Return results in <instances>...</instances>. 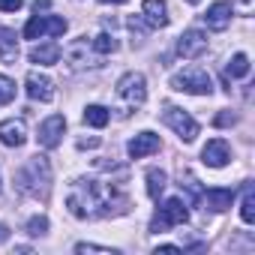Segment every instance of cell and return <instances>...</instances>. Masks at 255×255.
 <instances>
[{
	"instance_id": "21",
	"label": "cell",
	"mask_w": 255,
	"mask_h": 255,
	"mask_svg": "<svg viewBox=\"0 0 255 255\" xmlns=\"http://www.w3.org/2000/svg\"><path fill=\"white\" fill-rule=\"evenodd\" d=\"M165 186H168V174L162 168H150L147 171V195L150 198H159L165 192Z\"/></svg>"
},
{
	"instance_id": "23",
	"label": "cell",
	"mask_w": 255,
	"mask_h": 255,
	"mask_svg": "<svg viewBox=\"0 0 255 255\" xmlns=\"http://www.w3.org/2000/svg\"><path fill=\"white\" fill-rule=\"evenodd\" d=\"M42 30H45V36H63L66 33V18H60V15H42Z\"/></svg>"
},
{
	"instance_id": "1",
	"label": "cell",
	"mask_w": 255,
	"mask_h": 255,
	"mask_svg": "<svg viewBox=\"0 0 255 255\" xmlns=\"http://www.w3.org/2000/svg\"><path fill=\"white\" fill-rule=\"evenodd\" d=\"M66 207L75 219H105L129 210V198L120 195L111 183L75 180L66 192Z\"/></svg>"
},
{
	"instance_id": "38",
	"label": "cell",
	"mask_w": 255,
	"mask_h": 255,
	"mask_svg": "<svg viewBox=\"0 0 255 255\" xmlns=\"http://www.w3.org/2000/svg\"><path fill=\"white\" fill-rule=\"evenodd\" d=\"M0 183H3V177H0Z\"/></svg>"
},
{
	"instance_id": "10",
	"label": "cell",
	"mask_w": 255,
	"mask_h": 255,
	"mask_svg": "<svg viewBox=\"0 0 255 255\" xmlns=\"http://www.w3.org/2000/svg\"><path fill=\"white\" fill-rule=\"evenodd\" d=\"M228 159H231V147L225 138H210L201 150V162L210 168H222V165H228Z\"/></svg>"
},
{
	"instance_id": "18",
	"label": "cell",
	"mask_w": 255,
	"mask_h": 255,
	"mask_svg": "<svg viewBox=\"0 0 255 255\" xmlns=\"http://www.w3.org/2000/svg\"><path fill=\"white\" fill-rule=\"evenodd\" d=\"M201 198H204V204H207L213 213H222V210L231 207L234 189H207V192H201Z\"/></svg>"
},
{
	"instance_id": "4",
	"label": "cell",
	"mask_w": 255,
	"mask_h": 255,
	"mask_svg": "<svg viewBox=\"0 0 255 255\" xmlns=\"http://www.w3.org/2000/svg\"><path fill=\"white\" fill-rule=\"evenodd\" d=\"M189 219V210H186V201L183 198H165L156 210V216L150 219V231L153 234H162L174 225H183Z\"/></svg>"
},
{
	"instance_id": "16",
	"label": "cell",
	"mask_w": 255,
	"mask_h": 255,
	"mask_svg": "<svg viewBox=\"0 0 255 255\" xmlns=\"http://www.w3.org/2000/svg\"><path fill=\"white\" fill-rule=\"evenodd\" d=\"M87 51H93V48H90L87 36H81V39H75L63 54H66V60H69V66H72V69H84V66L90 63V54H87Z\"/></svg>"
},
{
	"instance_id": "13",
	"label": "cell",
	"mask_w": 255,
	"mask_h": 255,
	"mask_svg": "<svg viewBox=\"0 0 255 255\" xmlns=\"http://www.w3.org/2000/svg\"><path fill=\"white\" fill-rule=\"evenodd\" d=\"M231 3L228 0H219V3H213L207 12H204V21H207V27L210 30H225L228 24H231Z\"/></svg>"
},
{
	"instance_id": "30",
	"label": "cell",
	"mask_w": 255,
	"mask_h": 255,
	"mask_svg": "<svg viewBox=\"0 0 255 255\" xmlns=\"http://www.w3.org/2000/svg\"><path fill=\"white\" fill-rule=\"evenodd\" d=\"M24 6V0H0V12H18Z\"/></svg>"
},
{
	"instance_id": "6",
	"label": "cell",
	"mask_w": 255,
	"mask_h": 255,
	"mask_svg": "<svg viewBox=\"0 0 255 255\" xmlns=\"http://www.w3.org/2000/svg\"><path fill=\"white\" fill-rule=\"evenodd\" d=\"M162 120H165L171 129L180 135V141H195V138H198V123H195L183 108L168 105V108H165V114H162Z\"/></svg>"
},
{
	"instance_id": "29",
	"label": "cell",
	"mask_w": 255,
	"mask_h": 255,
	"mask_svg": "<svg viewBox=\"0 0 255 255\" xmlns=\"http://www.w3.org/2000/svg\"><path fill=\"white\" fill-rule=\"evenodd\" d=\"M75 252H102V255H114V249L96 246V243H75Z\"/></svg>"
},
{
	"instance_id": "36",
	"label": "cell",
	"mask_w": 255,
	"mask_h": 255,
	"mask_svg": "<svg viewBox=\"0 0 255 255\" xmlns=\"http://www.w3.org/2000/svg\"><path fill=\"white\" fill-rule=\"evenodd\" d=\"M99 3H114V6H120V3H129V0H99Z\"/></svg>"
},
{
	"instance_id": "8",
	"label": "cell",
	"mask_w": 255,
	"mask_h": 255,
	"mask_svg": "<svg viewBox=\"0 0 255 255\" xmlns=\"http://www.w3.org/2000/svg\"><path fill=\"white\" fill-rule=\"evenodd\" d=\"M207 51V36L201 30H183V36L177 39V54L186 60H195Z\"/></svg>"
},
{
	"instance_id": "15",
	"label": "cell",
	"mask_w": 255,
	"mask_h": 255,
	"mask_svg": "<svg viewBox=\"0 0 255 255\" xmlns=\"http://www.w3.org/2000/svg\"><path fill=\"white\" fill-rule=\"evenodd\" d=\"M141 12H144V21L150 27H165L168 24V6H165V0H144Z\"/></svg>"
},
{
	"instance_id": "14",
	"label": "cell",
	"mask_w": 255,
	"mask_h": 255,
	"mask_svg": "<svg viewBox=\"0 0 255 255\" xmlns=\"http://www.w3.org/2000/svg\"><path fill=\"white\" fill-rule=\"evenodd\" d=\"M15 60H18V36L9 27H0V63L15 66Z\"/></svg>"
},
{
	"instance_id": "9",
	"label": "cell",
	"mask_w": 255,
	"mask_h": 255,
	"mask_svg": "<svg viewBox=\"0 0 255 255\" xmlns=\"http://www.w3.org/2000/svg\"><path fill=\"white\" fill-rule=\"evenodd\" d=\"M24 87H27V96L36 99V102H51L54 99V81L42 72H27Z\"/></svg>"
},
{
	"instance_id": "17",
	"label": "cell",
	"mask_w": 255,
	"mask_h": 255,
	"mask_svg": "<svg viewBox=\"0 0 255 255\" xmlns=\"http://www.w3.org/2000/svg\"><path fill=\"white\" fill-rule=\"evenodd\" d=\"M30 63H39V66H54L60 60V45L57 42H45V45H33L30 48Z\"/></svg>"
},
{
	"instance_id": "11",
	"label": "cell",
	"mask_w": 255,
	"mask_h": 255,
	"mask_svg": "<svg viewBox=\"0 0 255 255\" xmlns=\"http://www.w3.org/2000/svg\"><path fill=\"white\" fill-rule=\"evenodd\" d=\"M24 141H27V126H24V120H18V117L0 120V144H6V147H21Z\"/></svg>"
},
{
	"instance_id": "24",
	"label": "cell",
	"mask_w": 255,
	"mask_h": 255,
	"mask_svg": "<svg viewBox=\"0 0 255 255\" xmlns=\"http://www.w3.org/2000/svg\"><path fill=\"white\" fill-rule=\"evenodd\" d=\"M90 48H93L96 54H114V51H117V39H114L111 33H99L96 39H90Z\"/></svg>"
},
{
	"instance_id": "28",
	"label": "cell",
	"mask_w": 255,
	"mask_h": 255,
	"mask_svg": "<svg viewBox=\"0 0 255 255\" xmlns=\"http://www.w3.org/2000/svg\"><path fill=\"white\" fill-rule=\"evenodd\" d=\"M48 231V216H33V219H27V234L30 237H42Z\"/></svg>"
},
{
	"instance_id": "5",
	"label": "cell",
	"mask_w": 255,
	"mask_h": 255,
	"mask_svg": "<svg viewBox=\"0 0 255 255\" xmlns=\"http://www.w3.org/2000/svg\"><path fill=\"white\" fill-rule=\"evenodd\" d=\"M117 96L126 102V108H138L147 99V81L141 72H126L117 81Z\"/></svg>"
},
{
	"instance_id": "34",
	"label": "cell",
	"mask_w": 255,
	"mask_h": 255,
	"mask_svg": "<svg viewBox=\"0 0 255 255\" xmlns=\"http://www.w3.org/2000/svg\"><path fill=\"white\" fill-rule=\"evenodd\" d=\"M156 252H180V246H171V243H165V246H156Z\"/></svg>"
},
{
	"instance_id": "19",
	"label": "cell",
	"mask_w": 255,
	"mask_h": 255,
	"mask_svg": "<svg viewBox=\"0 0 255 255\" xmlns=\"http://www.w3.org/2000/svg\"><path fill=\"white\" fill-rule=\"evenodd\" d=\"M108 120H111V114H108L105 105H87V108H84V123L93 126V129H102V126H108Z\"/></svg>"
},
{
	"instance_id": "31",
	"label": "cell",
	"mask_w": 255,
	"mask_h": 255,
	"mask_svg": "<svg viewBox=\"0 0 255 255\" xmlns=\"http://www.w3.org/2000/svg\"><path fill=\"white\" fill-rule=\"evenodd\" d=\"M216 126H234L237 123V117L234 114H228V111H222V114H216V120H213Z\"/></svg>"
},
{
	"instance_id": "20",
	"label": "cell",
	"mask_w": 255,
	"mask_h": 255,
	"mask_svg": "<svg viewBox=\"0 0 255 255\" xmlns=\"http://www.w3.org/2000/svg\"><path fill=\"white\" fill-rule=\"evenodd\" d=\"M243 75H249V57H246L243 51H237V54L228 60V66H225V81L243 78Z\"/></svg>"
},
{
	"instance_id": "22",
	"label": "cell",
	"mask_w": 255,
	"mask_h": 255,
	"mask_svg": "<svg viewBox=\"0 0 255 255\" xmlns=\"http://www.w3.org/2000/svg\"><path fill=\"white\" fill-rule=\"evenodd\" d=\"M240 219L246 225L255 222V192H252V183H243V201H240Z\"/></svg>"
},
{
	"instance_id": "7",
	"label": "cell",
	"mask_w": 255,
	"mask_h": 255,
	"mask_svg": "<svg viewBox=\"0 0 255 255\" xmlns=\"http://www.w3.org/2000/svg\"><path fill=\"white\" fill-rule=\"evenodd\" d=\"M63 132H66V117L63 114H51V117H45L42 123H39V144L42 147H57L60 144V138H63Z\"/></svg>"
},
{
	"instance_id": "32",
	"label": "cell",
	"mask_w": 255,
	"mask_h": 255,
	"mask_svg": "<svg viewBox=\"0 0 255 255\" xmlns=\"http://www.w3.org/2000/svg\"><path fill=\"white\" fill-rule=\"evenodd\" d=\"M51 6V0H36V3H33V12H45Z\"/></svg>"
},
{
	"instance_id": "25",
	"label": "cell",
	"mask_w": 255,
	"mask_h": 255,
	"mask_svg": "<svg viewBox=\"0 0 255 255\" xmlns=\"http://www.w3.org/2000/svg\"><path fill=\"white\" fill-rule=\"evenodd\" d=\"M180 186H186V192H189V204L201 201V186H198L195 174H189V171H180Z\"/></svg>"
},
{
	"instance_id": "27",
	"label": "cell",
	"mask_w": 255,
	"mask_h": 255,
	"mask_svg": "<svg viewBox=\"0 0 255 255\" xmlns=\"http://www.w3.org/2000/svg\"><path fill=\"white\" fill-rule=\"evenodd\" d=\"M15 99V81L6 78V75H0V105H6Z\"/></svg>"
},
{
	"instance_id": "26",
	"label": "cell",
	"mask_w": 255,
	"mask_h": 255,
	"mask_svg": "<svg viewBox=\"0 0 255 255\" xmlns=\"http://www.w3.org/2000/svg\"><path fill=\"white\" fill-rule=\"evenodd\" d=\"M39 36H45V30H42V15L36 12V15L24 24V39H39Z\"/></svg>"
},
{
	"instance_id": "37",
	"label": "cell",
	"mask_w": 255,
	"mask_h": 255,
	"mask_svg": "<svg viewBox=\"0 0 255 255\" xmlns=\"http://www.w3.org/2000/svg\"><path fill=\"white\" fill-rule=\"evenodd\" d=\"M186 3H201V0H186Z\"/></svg>"
},
{
	"instance_id": "12",
	"label": "cell",
	"mask_w": 255,
	"mask_h": 255,
	"mask_svg": "<svg viewBox=\"0 0 255 255\" xmlns=\"http://www.w3.org/2000/svg\"><path fill=\"white\" fill-rule=\"evenodd\" d=\"M126 150H129L132 159H144V156L159 150V135L156 132H138L129 144H126Z\"/></svg>"
},
{
	"instance_id": "35",
	"label": "cell",
	"mask_w": 255,
	"mask_h": 255,
	"mask_svg": "<svg viewBox=\"0 0 255 255\" xmlns=\"http://www.w3.org/2000/svg\"><path fill=\"white\" fill-rule=\"evenodd\" d=\"M6 237H9V228H6V225H3V222H0V243H3V240H6Z\"/></svg>"
},
{
	"instance_id": "3",
	"label": "cell",
	"mask_w": 255,
	"mask_h": 255,
	"mask_svg": "<svg viewBox=\"0 0 255 255\" xmlns=\"http://www.w3.org/2000/svg\"><path fill=\"white\" fill-rule=\"evenodd\" d=\"M171 90L192 93V96H210L213 93V78L201 66H186V69L171 75Z\"/></svg>"
},
{
	"instance_id": "2",
	"label": "cell",
	"mask_w": 255,
	"mask_h": 255,
	"mask_svg": "<svg viewBox=\"0 0 255 255\" xmlns=\"http://www.w3.org/2000/svg\"><path fill=\"white\" fill-rule=\"evenodd\" d=\"M15 186L30 198H48V189H51V165H48V159L45 156H30L15 171Z\"/></svg>"
},
{
	"instance_id": "33",
	"label": "cell",
	"mask_w": 255,
	"mask_h": 255,
	"mask_svg": "<svg viewBox=\"0 0 255 255\" xmlns=\"http://www.w3.org/2000/svg\"><path fill=\"white\" fill-rule=\"evenodd\" d=\"M99 144V138H81L78 141V147H96Z\"/></svg>"
}]
</instances>
